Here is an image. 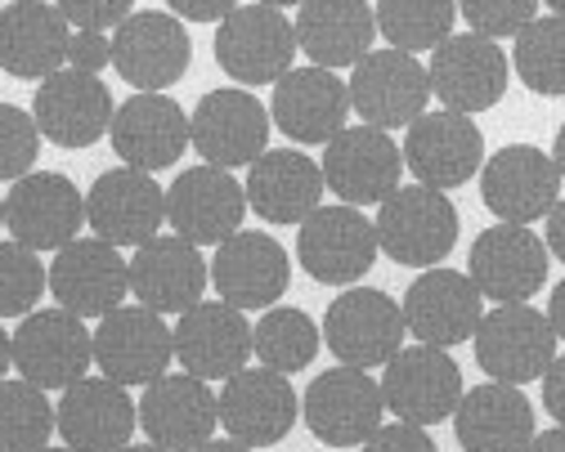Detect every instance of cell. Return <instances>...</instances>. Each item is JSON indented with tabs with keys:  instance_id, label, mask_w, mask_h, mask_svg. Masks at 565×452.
<instances>
[{
	"instance_id": "obj_1",
	"label": "cell",
	"mask_w": 565,
	"mask_h": 452,
	"mask_svg": "<svg viewBox=\"0 0 565 452\" xmlns=\"http://www.w3.org/2000/svg\"><path fill=\"white\" fill-rule=\"evenodd\" d=\"M377 247L391 256V265L404 269H436L454 243H458V206L427 184L395 189L377 206Z\"/></svg>"
},
{
	"instance_id": "obj_2",
	"label": "cell",
	"mask_w": 565,
	"mask_h": 452,
	"mask_svg": "<svg viewBox=\"0 0 565 452\" xmlns=\"http://www.w3.org/2000/svg\"><path fill=\"white\" fill-rule=\"evenodd\" d=\"M350 108L364 126L377 130H408L431 104V77L427 63L404 50H369L355 67H350Z\"/></svg>"
},
{
	"instance_id": "obj_3",
	"label": "cell",
	"mask_w": 565,
	"mask_h": 452,
	"mask_svg": "<svg viewBox=\"0 0 565 452\" xmlns=\"http://www.w3.org/2000/svg\"><path fill=\"white\" fill-rule=\"evenodd\" d=\"M404 310L377 287H345L323 314V345L345 367H386L404 349Z\"/></svg>"
},
{
	"instance_id": "obj_4",
	"label": "cell",
	"mask_w": 565,
	"mask_h": 452,
	"mask_svg": "<svg viewBox=\"0 0 565 452\" xmlns=\"http://www.w3.org/2000/svg\"><path fill=\"white\" fill-rule=\"evenodd\" d=\"M269 108L243 90V86H225V90H211L193 104L189 112V143L198 148V158L206 166H221V171H243L252 166L265 143H269Z\"/></svg>"
},
{
	"instance_id": "obj_5",
	"label": "cell",
	"mask_w": 565,
	"mask_h": 452,
	"mask_svg": "<svg viewBox=\"0 0 565 452\" xmlns=\"http://www.w3.org/2000/svg\"><path fill=\"white\" fill-rule=\"evenodd\" d=\"M297 28L274 6H238L216 28V63L238 86H274L297 63Z\"/></svg>"
},
{
	"instance_id": "obj_6",
	"label": "cell",
	"mask_w": 565,
	"mask_h": 452,
	"mask_svg": "<svg viewBox=\"0 0 565 452\" xmlns=\"http://www.w3.org/2000/svg\"><path fill=\"white\" fill-rule=\"evenodd\" d=\"M323 189L345 206H382L404 175V153L391 130L377 126H345L323 143Z\"/></svg>"
},
{
	"instance_id": "obj_7",
	"label": "cell",
	"mask_w": 565,
	"mask_h": 452,
	"mask_svg": "<svg viewBox=\"0 0 565 452\" xmlns=\"http://www.w3.org/2000/svg\"><path fill=\"white\" fill-rule=\"evenodd\" d=\"M471 345H476L480 372H489V381H503V386H530L556 358V332L547 314L534 310L530 300L525 305H493L480 319Z\"/></svg>"
},
{
	"instance_id": "obj_8",
	"label": "cell",
	"mask_w": 565,
	"mask_h": 452,
	"mask_svg": "<svg viewBox=\"0 0 565 452\" xmlns=\"http://www.w3.org/2000/svg\"><path fill=\"white\" fill-rule=\"evenodd\" d=\"M297 229V260L323 287H355L377 265V229L360 206H319Z\"/></svg>"
},
{
	"instance_id": "obj_9",
	"label": "cell",
	"mask_w": 565,
	"mask_h": 452,
	"mask_svg": "<svg viewBox=\"0 0 565 452\" xmlns=\"http://www.w3.org/2000/svg\"><path fill=\"white\" fill-rule=\"evenodd\" d=\"M547 273H552V251L530 224H493L471 243L467 278L484 300L525 305V300L539 295V287H547Z\"/></svg>"
},
{
	"instance_id": "obj_10",
	"label": "cell",
	"mask_w": 565,
	"mask_h": 452,
	"mask_svg": "<svg viewBox=\"0 0 565 452\" xmlns=\"http://www.w3.org/2000/svg\"><path fill=\"white\" fill-rule=\"evenodd\" d=\"M427 77H431V95L449 112L471 117V112H489L503 104L512 63H508V50H499V41L476 36V32H462V36L454 32L449 41L431 50Z\"/></svg>"
},
{
	"instance_id": "obj_11",
	"label": "cell",
	"mask_w": 565,
	"mask_h": 452,
	"mask_svg": "<svg viewBox=\"0 0 565 452\" xmlns=\"http://www.w3.org/2000/svg\"><path fill=\"white\" fill-rule=\"evenodd\" d=\"M382 381L364 367H332V372H319L315 381L306 386L301 395V417L310 426V434L328 448H364L369 434L382 426Z\"/></svg>"
},
{
	"instance_id": "obj_12",
	"label": "cell",
	"mask_w": 565,
	"mask_h": 452,
	"mask_svg": "<svg viewBox=\"0 0 565 452\" xmlns=\"http://www.w3.org/2000/svg\"><path fill=\"white\" fill-rule=\"evenodd\" d=\"M382 403L408 426H440L462 403V367L449 349L404 345L382 372Z\"/></svg>"
},
{
	"instance_id": "obj_13",
	"label": "cell",
	"mask_w": 565,
	"mask_h": 452,
	"mask_svg": "<svg viewBox=\"0 0 565 452\" xmlns=\"http://www.w3.org/2000/svg\"><path fill=\"white\" fill-rule=\"evenodd\" d=\"M6 229L36 256L63 251L86 229V193L58 171H32L6 193Z\"/></svg>"
},
{
	"instance_id": "obj_14",
	"label": "cell",
	"mask_w": 565,
	"mask_h": 452,
	"mask_svg": "<svg viewBox=\"0 0 565 452\" xmlns=\"http://www.w3.org/2000/svg\"><path fill=\"white\" fill-rule=\"evenodd\" d=\"M193 63V41L184 32V19L162 10H139L113 32V67L126 86L167 95Z\"/></svg>"
},
{
	"instance_id": "obj_15",
	"label": "cell",
	"mask_w": 565,
	"mask_h": 452,
	"mask_svg": "<svg viewBox=\"0 0 565 452\" xmlns=\"http://www.w3.org/2000/svg\"><path fill=\"white\" fill-rule=\"evenodd\" d=\"M90 336H95V367L126 390L153 386L175 358V332L167 327L162 314L145 305H121L104 314Z\"/></svg>"
},
{
	"instance_id": "obj_16",
	"label": "cell",
	"mask_w": 565,
	"mask_h": 452,
	"mask_svg": "<svg viewBox=\"0 0 565 452\" xmlns=\"http://www.w3.org/2000/svg\"><path fill=\"white\" fill-rule=\"evenodd\" d=\"M480 202L499 224H534L561 202V171L534 143H508L480 166Z\"/></svg>"
},
{
	"instance_id": "obj_17",
	"label": "cell",
	"mask_w": 565,
	"mask_h": 452,
	"mask_svg": "<svg viewBox=\"0 0 565 452\" xmlns=\"http://www.w3.org/2000/svg\"><path fill=\"white\" fill-rule=\"evenodd\" d=\"M247 219V189L234 180V171L221 166H189L167 189V224L175 238L193 247H221L234 238Z\"/></svg>"
},
{
	"instance_id": "obj_18",
	"label": "cell",
	"mask_w": 565,
	"mask_h": 452,
	"mask_svg": "<svg viewBox=\"0 0 565 452\" xmlns=\"http://www.w3.org/2000/svg\"><path fill=\"white\" fill-rule=\"evenodd\" d=\"M95 367V336L67 310H32L14 332V372L41 390H67Z\"/></svg>"
},
{
	"instance_id": "obj_19",
	"label": "cell",
	"mask_w": 565,
	"mask_h": 452,
	"mask_svg": "<svg viewBox=\"0 0 565 452\" xmlns=\"http://www.w3.org/2000/svg\"><path fill=\"white\" fill-rule=\"evenodd\" d=\"M399 153H404V171H413L417 184L445 193V189H462L471 175H480L484 134L467 112L440 108V112H422L408 126Z\"/></svg>"
},
{
	"instance_id": "obj_20",
	"label": "cell",
	"mask_w": 565,
	"mask_h": 452,
	"mask_svg": "<svg viewBox=\"0 0 565 452\" xmlns=\"http://www.w3.org/2000/svg\"><path fill=\"white\" fill-rule=\"evenodd\" d=\"M399 310H404V327H408V336H417V345L454 349L476 336V327L484 319V295L476 291V282L467 273L436 265L408 282Z\"/></svg>"
},
{
	"instance_id": "obj_21",
	"label": "cell",
	"mask_w": 565,
	"mask_h": 452,
	"mask_svg": "<svg viewBox=\"0 0 565 452\" xmlns=\"http://www.w3.org/2000/svg\"><path fill=\"white\" fill-rule=\"evenodd\" d=\"M50 295L77 319H104L130 295V260L104 238H77L50 260Z\"/></svg>"
},
{
	"instance_id": "obj_22",
	"label": "cell",
	"mask_w": 565,
	"mask_h": 452,
	"mask_svg": "<svg viewBox=\"0 0 565 452\" xmlns=\"http://www.w3.org/2000/svg\"><path fill=\"white\" fill-rule=\"evenodd\" d=\"M167 224V189L153 175L117 166L104 171L86 193V229L113 247H145Z\"/></svg>"
},
{
	"instance_id": "obj_23",
	"label": "cell",
	"mask_w": 565,
	"mask_h": 452,
	"mask_svg": "<svg viewBox=\"0 0 565 452\" xmlns=\"http://www.w3.org/2000/svg\"><path fill=\"white\" fill-rule=\"evenodd\" d=\"M216 399H221V426L230 430V439H238L247 448L282 443L301 417V395L292 390L288 376L269 372V367L234 372Z\"/></svg>"
},
{
	"instance_id": "obj_24",
	"label": "cell",
	"mask_w": 565,
	"mask_h": 452,
	"mask_svg": "<svg viewBox=\"0 0 565 452\" xmlns=\"http://www.w3.org/2000/svg\"><path fill=\"white\" fill-rule=\"evenodd\" d=\"M292 282V260L282 251L278 238L260 234V229H238L234 238H225L211 260V287L225 305L234 310H269L282 300Z\"/></svg>"
},
{
	"instance_id": "obj_25",
	"label": "cell",
	"mask_w": 565,
	"mask_h": 452,
	"mask_svg": "<svg viewBox=\"0 0 565 452\" xmlns=\"http://www.w3.org/2000/svg\"><path fill=\"white\" fill-rule=\"evenodd\" d=\"M113 90L77 67H58L54 77H45L36 86L32 99V117L41 139L58 143V148H90L113 130Z\"/></svg>"
},
{
	"instance_id": "obj_26",
	"label": "cell",
	"mask_w": 565,
	"mask_h": 452,
	"mask_svg": "<svg viewBox=\"0 0 565 452\" xmlns=\"http://www.w3.org/2000/svg\"><path fill=\"white\" fill-rule=\"evenodd\" d=\"M221 426V399L211 395L206 381L189 372H167L153 386H145L139 399V430L149 443L167 448V452H193L202 443H211Z\"/></svg>"
},
{
	"instance_id": "obj_27",
	"label": "cell",
	"mask_w": 565,
	"mask_h": 452,
	"mask_svg": "<svg viewBox=\"0 0 565 452\" xmlns=\"http://www.w3.org/2000/svg\"><path fill=\"white\" fill-rule=\"evenodd\" d=\"M175 332V358L198 381H230L234 372L252 358V327L247 314L225 305V300H198L193 310L180 314Z\"/></svg>"
},
{
	"instance_id": "obj_28",
	"label": "cell",
	"mask_w": 565,
	"mask_h": 452,
	"mask_svg": "<svg viewBox=\"0 0 565 452\" xmlns=\"http://www.w3.org/2000/svg\"><path fill=\"white\" fill-rule=\"evenodd\" d=\"M108 139H113V153L121 158V166H135L145 175L171 171L189 148V112L171 95L139 90L113 112Z\"/></svg>"
},
{
	"instance_id": "obj_29",
	"label": "cell",
	"mask_w": 565,
	"mask_h": 452,
	"mask_svg": "<svg viewBox=\"0 0 565 452\" xmlns=\"http://www.w3.org/2000/svg\"><path fill=\"white\" fill-rule=\"evenodd\" d=\"M135 426H139L135 399L108 376H82L54 403V430L77 452H117L130 443Z\"/></svg>"
},
{
	"instance_id": "obj_30",
	"label": "cell",
	"mask_w": 565,
	"mask_h": 452,
	"mask_svg": "<svg viewBox=\"0 0 565 452\" xmlns=\"http://www.w3.org/2000/svg\"><path fill=\"white\" fill-rule=\"evenodd\" d=\"M269 121L301 148L328 143L350 121V90L328 67H315V63L292 67L282 82H274Z\"/></svg>"
},
{
	"instance_id": "obj_31",
	"label": "cell",
	"mask_w": 565,
	"mask_h": 452,
	"mask_svg": "<svg viewBox=\"0 0 565 452\" xmlns=\"http://www.w3.org/2000/svg\"><path fill=\"white\" fill-rule=\"evenodd\" d=\"M247 206L265 224H306L323 206V171L301 148H265V153L247 166Z\"/></svg>"
},
{
	"instance_id": "obj_32",
	"label": "cell",
	"mask_w": 565,
	"mask_h": 452,
	"mask_svg": "<svg viewBox=\"0 0 565 452\" xmlns=\"http://www.w3.org/2000/svg\"><path fill=\"white\" fill-rule=\"evenodd\" d=\"M206 260H202V247L184 243V238H153L145 247H135L130 256V295L139 300L145 310L153 314H184L193 310L202 291H206Z\"/></svg>"
},
{
	"instance_id": "obj_33",
	"label": "cell",
	"mask_w": 565,
	"mask_h": 452,
	"mask_svg": "<svg viewBox=\"0 0 565 452\" xmlns=\"http://www.w3.org/2000/svg\"><path fill=\"white\" fill-rule=\"evenodd\" d=\"M73 23L50 0H14L0 10V72L19 82H45L67 63Z\"/></svg>"
},
{
	"instance_id": "obj_34",
	"label": "cell",
	"mask_w": 565,
	"mask_h": 452,
	"mask_svg": "<svg viewBox=\"0 0 565 452\" xmlns=\"http://www.w3.org/2000/svg\"><path fill=\"white\" fill-rule=\"evenodd\" d=\"M454 434L462 452H525L534 430V403L521 395V386L484 381L476 390H462V403L454 408Z\"/></svg>"
},
{
	"instance_id": "obj_35",
	"label": "cell",
	"mask_w": 565,
	"mask_h": 452,
	"mask_svg": "<svg viewBox=\"0 0 565 452\" xmlns=\"http://www.w3.org/2000/svg\"><path fill=\"white\" fill-rule=\"evenodd\" d=\"M297 10V50L315 67H355L373 50L377 19L364 0H306Z\"/></svg>"
},
{
	"instance_id": "obj_36",
	"label": "cell",
	"mask_w": 565,
	"mask_h": 452,
	"mask_svg": "<svg viewBox=\"0 0 565 452\" xmlns=\"http://www.w3.org/2000/svg\"><path fill=\"white\" fill-rule=\"evenodd\" d=\"M319 345H323L319 323L297 305H269L252 327V354L260 358V367L282 376L306 372L319 358Z\"/></svg>"
},
{
	"instance_id": "obj_37",
	"label": "cell",
	"mask_w": 565,
	"mask_h": 452,
	"mask_svg": "<svg viewBox=\"0 0 565 452\" xmlns=\"http://www.w3.org/2000/svg\"><path fill=\"white\" fill-rule=\"evenodd\" d=\"M373 19L391 50L417 54V50H436L440 41L454 36L458 0H377Z\"/></svg>"
},
{
	"instance_id": "obj_38",
	"label": "cell",
	"mask_w": 565,
	"mask_h": 452,
	"mask_svg": "<svg viewBox=\"0 0 565 452\" xmlns=\"http://www.w3.org/2000/svg\"><path fill=\"white\" fill-rule=\"evenodd\" d=\"M512 67L516 77L543 95V99H561L565 95V19L561 14H547V19H534L530 28H521L512 36Z\"/></svg>"
},
{
	"instance_id": "obj_39",
	"label": "cell",
	"mask_w": 565,
	"mask_h": 452,
	"mask_svg": "<svg viewBox=\"0 0 565 452\" xmlns=\"http://www.w3.org/2000/svg\"><path fill=\"white\" fill-rule=\"evenodd\" d=\"M54 434V403L32 381H0V452H41Z\"/></svg>"
},
{
	"instance_id": "obj_40",
	"label": "cell",
	"mask_w": 565,
	"mask_h": 452,
	"mask_svg": "<svg viewBox=\"0 0 565 452\" xmlns=\"http://www.w3.org/2000/svg\"><path fill=\"white\" fill-rule=\"evenodd\" d=\"M50 291V265L23 243H0V319H28Z\"/></svg>"
},
{
	"instance_id": "obj_41",
	"label": "cell",
	"mask_w": 565,
	"mask_h": 452,
	"mask_svg": "<svg viewBox=\"0 0 565 452\" xmlns=\"http://www.w3.org/2000/svg\"><path fill=\"white\" fill-rule=\"evenodd\" d=\"M41 158V130L36 117L23 112L19 104H0V184H14L32 175Z\"/></svg>"
},
{
	"instance_id": "obj_42",
	"label": "cell",
	"mask_w": 565,
	"mask_h": 452,
	"mask_svg": "<svg viewBox=\"0 0 565 452\" xmlns=\"http://www.w3.org/2000/svg\"><path fill=\"white\" fill-rule=\"evenodd\" d=\"M458 10L476 36L503 41V36H516L521 28L534 23L539 0H458Z\"/></svg>"
},
{
	"instance_id": "obj_43",
	"label": "cell",
	"mask_w": 565,
	"mask_h": 452,
	"mask_svg": "<svg viewBox=\"0 0 565 452\" xmlns=\"http://www.w3.org/2000/svg\"><path fill=\"white\" fill-rule=\"evenodd\" d=\"M54 6L77 32H117L135 14V0H54Z\"/></svg>"
},
{
	"instance_id": "obj_44",
	"label": "cell",
	"mask_w": 565,
	"mask_h": 452,
	"mask_svg": "<svg viewBox=\"0 0 565 452\" xmlns=\"http://www.w3.org/2000/svg\"><path fill=\"white\" fill-rule=\"evenodd\" d=\"M364 452H440L436 439L427 434V426H408V421H395V426H377L364 443Z\"/></svg>"
},
{
	"instance_id": "obj_45",
	"label": "cell",
	"mask_w": 565,
	"mask_h": 452,
	"mask_svg": "<svg viewBox=\"0 0 565 452\" xmlns=\"http://www.w3.org/2000/svg\"><path fill=\"white\" fill-rule=\"evenodd\" d=\"M108 63H113V36L108 32H73V45H67V67L99 77Z\"/></svg>"
},
{
	"instance_id": "obj_46",
	"label": "cell",
	"mask_w": 565,
	"mask_h": 452,
	"mask_svg": "<svg viewBox=\"0 0 565 452\" xmlns=\"http://www.w3.org/2000/svg\"><path fill=\"white\" fill-rule=\"evenodd\" d=\"M175 19H189V23H225L238 0H167Z\"/></svg>"
},
{
	"instance_id": "obj_47",
	"label": "cell",
	"mask_w": 565,
	"mask_h": 452,
	"mask_svg": "<svg viewBox=\"0 0 565 452\" xmlns=\"http://www.w3.org/2000/svg\"><path fill=\"white\" fill-rule=\"evenodd\" d=\"M543 381V408L556 417V426H565V354L552 358V367L539 376Z\"/></svg>"
},
{
	"instance_id": "obj_48",
	"label": "cell",
	"mask_w": 565,
	"mask_h": 452,
	"mask_svg": "<svg viewBox=\"0 0 565 452\" xmlns=\"http://www.w3.org/2000/svg\"><path fill=\"white\" fill-rule=\"evenodd\" d=\"M543 243H547V251L565 265V197L547 211V238H543Z\"/></svg>"
},
{
	"instance_id": "obj_49",
	"label": "cell",
	"mask_w": 565,
	"mask_h": 452,
	"mask_svg": "<svg viewBox=\"0 0 565 452\" xmlns=\"http://www.w3.org/2000/svg\"><path fill=\"white\" fill-rule=\"evenodd\" d=\"M547 323H552L556 341H565V278L552 287V300H547Z\"/></svg>"
},
{
	"instance_id": "obj_50",
	"label": "cell",
	"mask_w": 565,
	"mask_h": 452,
	"mask_svg": "<svg viewBox=\"0 0 565 452\" xmlns=\"http://www.w3.org/2000/svg\"><path fill=\"white\" fill-rule=\"evenodd\" d=\"M525 452H565V426H552V430L534 434Z\"/></svg>"
},
{
	"instance_id": "obj_51",
	"label": "cell",
	"mask_w": 565,
	"mask_h": 452,
	"mask_svg": "<svg viewBox=\"0 0 565 452\" xmlns=\"http://www.w3.org/2000/svg\"><path fill=\"white\" fill-rule=\"evenodd\" d=\"M10 367H14V332L0 327V381H6Z\"/></svg>"
},
{
	"instance_id": "obj_52",
	"label": "cell",
	"mask_w": 565,
	"mask_h": 452,
	"mask_svg": "<svg viewBox=\"0 0 565 452\" xmlns=\"http://www.w3.org/2000/svg\"><path fill=\"white\" fill-rule=\"evenodd\" d=\"M193 452H256V448H247V443H238V439H225V443H202V448H193Z\"/></svg>"
},
{
	"instance_id": "obj_53",
	"label": "cell",
	"mask_w": 565,
	"mask_h": 452,
	"mask_svg": "<svg viewBox=\"0 0 565 452\" xmlns=\"http://www.w3.org/2000/svg\"><path fill=\"white\" fill-rule=\"evenodd\" d=\"M552 162H556L561 184H565V126H561V130H556V139H552Z\"/></svg>"
},
{
	"instance_id": "obj_54",
	"label": "cell",
	"mask_w": 565,
	"mask_h": 452,
	"mask_svg": "<svg viewBox=\"0 0 565 452\" xmlns=\"http://www.w3.org/2000/svg\"><path fill=\"white\" fill-rule=\"evenodd\" d=\"M117 452H167V448H158V443H126V448H117Z\"/></svg>"
},
{
	"instance_id": "obj_55",
	"label": "cell",
	"mask_w": 565,
	"mask_h": 452,
	"mask_svg": "<svg viewBox=\"0 0 565 452\" xmlns=\"http://www.w3.org/2000/svg\"><path fill=\"white\" fill-rule=\"evenodd\" d=\"M256 6H274V10H288V6H306V0H256Z\"/></svg>"
},
{
	"instance_id": "obj_56",
	"label": "cell",
	"mask_w": 565,
	"mask_h": 452,
	"mask_svg": "<svg viewBox=\"0 0 565 452\" xmlns=\"http://www.w3.org/2000/svg\"><path fill=\"white\" fill-rule=\"evenodd\" d=\"M539 6H547L552 14H561V19H565V0H539Z\"/></svg>"
},
{
	"instance_id": "obj_57",
	"label": "cell",
	"mask_w": 565,
	"mask_h": 452,
	"mask_svg": "<svg viewBox=\"0 0 565 452\" xmlns=\"http://www.w3.org/2000/svg\"><path fill=\"white\" fill-rule=\"evenodd\" d=\"M41 452H77V448H67V443H45Z\"/></svg>"
},
{
	"instance_id": "obj_58",
	"label": "cell",
	"mask_w": 565,
	"mask_h": 452,
	"mask_svg": "<svg viewBox=\"0 0 565 452\" xmlns=\"http://www.w3.org/2000/svg\"><path fill=\"white\" fill-rule=\"evenodd\" d=\"M0 229H6V193H0Z\"/></svg>"
},
{
	"instance_id": "obj_59",
	"label": "cell",
	"mask_w": 565,
	"mask_h": 452,
	"mask_svg": "<svg viewBox=\"0 0 565 452\" xmlns=\"http://www.w3.org/2000/svg\"><path fill=\"white\" fill-rule=\"evenodd\" d=\"M0 10H6V6H0Z\"/></svg>"
},
{
	"instance_id": "obj_60",
	"label": "cell",
	"mask_w": 565,
	"mask_h": 452,
	"mask_svg": "<svg viewBox=\"0 0 565 452\" xmlns=\"http://www.w3.org/2000/svg\"><path fill=\"white\" fill-rule=\"evenodd\" d=\"M10 6H14V0H10Z\"/></svg>"
}]
</instances>
